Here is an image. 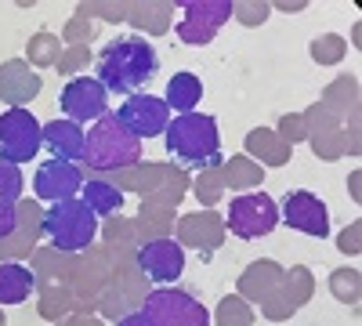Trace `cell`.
Segmentation results:
<instances>
[{
  "instance_id": "obj_12",
  "label": "cell",
  "mask_w": 362,
  "mask_h": 326,
  "mask_svg": "<svg viewBox=\"0 0 362 326\" xmlns=\"http://www.w3.org/2000/svg\"><path fill=\"white\" fill-rule=\"evenodd\" d=\"M300 120H305V138L315 145V156L341 160L348 153V134H344L341 120L329 116L322 105H312L308 112H300Z\"/></svg>"
},
{
  "instance_id": "obj_33",
  "label": "cell",
  "mask_w": 362,
  "mask_h": 326,
  "mask_svg": "<svg viewBox=\"0 0 362 326\" xmlns=\"http://www.w3.org/2000/svg\"><path fill=\"white\" fill-rule=\"evenodd\" d=\"M312 58H315L319 66H337L341 58H344V40L334 37V33L315 37V40H312Z\"/></svg>"
},
{
  "instance_id": "obj_10",
  "label": "cell",
  "mask_w": 362,
  "mask_h": 326,
  "mask_svg": "<svg viewBox=\"0 0 362 326\" xmlns=\"http://www.w3.org/2000/svg\"><path fill=\"white\" fill-rule=\"evenodd\" d=\"M105 102H109V91L95 76H76V80L66 83V91H62V112H66V120H73V124L102 120V116L109 112Z\"/></svg>"
},
{
  "instance_id": "obj_9",
  "label": "cell",
  "mask_w": 362,
  "mask_h": 326,
  "mask_svg": "<svg viewBox=\"0 0 362 326\" xmlns=\"http://www.w3.org/2000/svg\"><path fill=\"white\" fill-rule=\"evenodd\" d=\"M116 120L141 141V138H156V134L167 131V124H170V109H167L163 98H153V95H131L124 105H119Z\"/></svg>"
},
{
  "instance_id": "obj_23",
  "label": "cell",
  "mask_w": 362,
  "mask_h": 326,
  "mask_svg": "<svg viewBox=\"0 0 362 326\" xmlns=\"http://www.w3.org/2000/svg\"><path fill=\"white\" fill-rule=\"evenodd\" d=\"M247 153H250V160H261V167L264 163L268 167H279V163L290 160L293 145H286L276 131H250L247 134Z\"/></svg>"
},
{
  "instance_id": "obj_46",
  "label": "cell",
  "mask_w": 362,
  "mask_h": 326,
  "mask_svg": "<svg viewBox=\"0 0 362 326\" xmlns=\"http://www.w3.org/2000/svg\"><path fill=\"white\" fill-rule=\"evenodd\" d=\"M0 326H8V322H4V315H0Z\"/></svg>"
},
{
  "instance_id": "obj_39",
  "label": "cell",
  "mask_w": 362,
  "mask_h": 326,
  "mask_svg": "<svg viewBox=\"0 0 362 326\" xmlns=\"http://www.w3.org/2000/svg\"><path fill=\"white\" fill-rule=\"evenodd\" d=\"M279 138H283L286 145H293V141L305 138V120H300V112L283 116V120H279Z\"/></svg>"
},
{
  "instance_id": "obj_30",
  "label": "cell",
  "mask_w": 362,
  "mask_h": 326,
  "mask_svg": "<svg viewBox=\"0 0 362 326\" xmlns=\"http://www.w3.org/2000/svg\"><path fill=\"white\" fill-rule=\"evenodd\" d=\"M214 326H254V312L243 298H225L218 305V319Z\"/></svg>"
},
{
  "instance_id": "obj_43",
  "label": "cell",
  "mask_w": 362,
  "mask_h": 326,
  "mask_svg": "<svg viewBox=\"0 0 362 326\" xmlns=\"http://www.w3.org/2000/svg\"><path fill=\"white\" fill-rule=\"evenodd\" d=\"M272 8H279V11H300V8H305V0H283V4H272Z\"/></svg>"
},
{
  "instance_id": "obj_16",
  "label": "cell",
  "mask_w": 362,
  "mask_h": 326,
  "mask_svg": "<svg viewBox=\"0 0 362 326\" xmlns=\"http://www.w3.org/2000/svg\"><path fill=\"white\" fill-rule=\"evenodd\" d=\"M40 95V76L29 69V62L11 58L0 66V102H8L11 109H25Z\"/></svg>"
},
{
  "instance_id": "obj_7",
  "label": "cell",
  "mask_w": 362,
  "mask_h": 326,
  "mask_svg": "<svg viewBox=\"0 0 362 326\" xmlns=\"http://www.w3.org/2000/svg\"><path fill=\"white\" fill-rule=\"evenodd\" d=\"M225 225L232 228V235L239 240H261L272 228L279 225V211H276V199L264 196V192H250V196H239L228 206V218Z\"/></svg>"
},
{
  "instance_id": "obj_24",
  "label": "cell",
  "mask_w": 362,
  "mask_h": 326,
  "mask_svg": "<svg viewBox=\"0 0 362 326\" xmlns=\"http://www.w3.org/2000/svg\"><path fill=\"white\" fill-rule=\"evenodd\" d=\"M83 203L90 206L95 214H119L124 211V189L112 185V182H83Z\"/></svg>"
},
{
  "instance_id": "obj_19",
  "label": "cell",
  "mask_w": 362,
  "mask_h": 326,
  "mask_svg": "<svg viewBox=\"0 0 362 326\" xmlns=\"http://www.w3.org/2000/svg\"><path fill=\"white\" fill-rule=\"evenodd\" d=\"M83 127L73 124V120H54L44 127V145L54 153V160H66V163H76L83 160Z\"/></svg>"
},
{
  "instance_id": "obj_28",
  "label": "cell",
  "mask_w": 362,
  "mask_h": 326,
  "mask_svg": "<svg viewBox=\"0 0 362 326\" xmlns=\"http://www.w3.org/2000/svg\"><path fill=\"white\" fill-rule=\"evenodd\" d=\"M62 58V40L54 33H37L29 40V66H58Z\"/></svg>"
},
{
  "instance_id": "obj_37",
  "label": "cell",
  "mask_w": 362,
  "mask_h": 326,
  "mask_svg": "<svg viewBox=\"0 0 362 326\" xmlns=\"http://www.w3.org/2000/svg\"><path fill=\"white\" fill-rule=\"evenodd\" d=\"M73 47H80V44H90V18L83 15V11H76V18L66 25V33H62Z\"/></svg>"
},
{
  "instance_id": "obj_29",
  "label": "cell",
  "mask_w": 362,
  "mask_h": 326,
  "mask_svg": "<svg viewBox=\"0 0 362 326\" xmlns=\"http://www.w3.org/2000/svg\"><path fill=\"white\" fill-rule=\"evenodd\" d=\"M329 290H334V298L344 301V305H358V290H362V276L358 269H337L329 276Z\"/></svg>"
},
{
  "instance_id": "obj_41",
  "label": "cell",
  "mask_w": 362,
  "mask_h": 326,
  "mask_svg": "<svg viewBox=\"0 0 362 326\" xmlns=\"http://www.w3.org/2000/svg\"><path fill=\"white\" fill-rule=\"evenodd\" d=\"M358 232H362L358 221H351V228H344V235L337 240V247H341L344 254H358Z\"/></svg>"
},
{
  "instance_id": "obj_5",
  "label": "cell",
  "mask_w": 362,
  "mask_h": 326,
  "mask_svg": "<svg viewBox=\"0 0 362 326\" xmlns=\"http://www.w3.org/2000/svg\"><path fill=\"white\" fill-rule=\"evenodd\" d=\"M44 127L29 109H8L0 112V160L25 163L40 153Z\"/></svg>"
},
{
  "instance_id": "obj_36",
  "label": "cell",
  "mask_w": 362,
  "mask_h": 326,
  "mask_svg": "<svg viewBox=\"0 0 362 326\" xmlns=\"http://www.w3.org/2000/svg\"><path fill=\"white\" fill-rule=\"evenodd\" d=\"M268 11H272V4H257V0H250V4H232V15H235L239 22H247V25L264 22Z\"/></svg>"
},
{
  "instance_id": "obj_25",
  "label": "cell",
  "mask_w": 362,
  "mask_h": 326,
  "mask_svg": "<svg viewBox=\"0 0 362 326\" xmlns=\"http://www.w3.org/2000/svg\"><path fill=\"white\" fill-rule=\"evenodd\" d=\"M221 182L225 189H254L257 182H264V170L250 156H232L228 163H221Z\"/></svg>"
},
{
  "instance_id": "obj_18",
  "label": "cell",
  "mask_w": 362,
  "mask_h": 326,
  "mask_svg": "<svg viewBox=\"0 0 362 326\" xmlns=\"http://www.w3.org/2000/svg\"><path fill=\"white\" fill-rule=\"evenodd\" d=\"M221 235H225V221L214 211L189 214V218L177 221V243H185V247L214 250V247H221Z\"/></svg>"
},
{
  "instance_id": "obj_20",
  "label": "cell",
  "mask_w": 362,
  "mask_h": 326,
  "mask_svg": "<svg viewBox=\"0 0 362 326\" xmlns=\"http://www.w3.org/2000/svg\"><path fill=\"white\" fill-rule=\"evenodd\" d=\"M279 279H283V269L276 261H254L243 272V279H239V298L243 301H268L272 290L279 286Z\"/></svg>"
},
{
  "instance_id": "obj_32",
  "label": "cell",
  "mask_w": 362,
  "mask_h": 326,
  "mask_svg": "<svg viewBox=\"0 0 362 326\" xmlns=\"http://www.w3.org/2000/svg\"><path fill=\"white\" fill-rule=\"evenodd\" d=\"M192 192L199 196V203L203 206H214L218 203V196L225 192V182H221V170L218 167H206L199 177H196V185H192Z\"/></svg>"
},
{
  "instance_id": "obj_34",
  "label": "cell",
  "mask_w": 362,
  "mask_h": 326,
  "mask_svg": "<svg viewBox=\"0 0 362 326\" xmlns=\"http://www.w3.org/2000/svg\"><path fill=\"white\" fill-rule=\"evenodd\" d=\"M22 196V170L18 163L0 160V203H18Z\"/></svg>"
},
{
  "instance_id": "obj_22",
  "label": "cell",
  "mask_w": 362,
  "mask_h": 326,
  "mask_svg": "<svg viewBox=\"0 0 362 326\" xmlns=\"http://www.w3.org/2000/svg\"><path fill=\"white\" fill-rule=\"evenodd\" d=\"M203 98V80L196 73H174L167 83V109H174L177 116L196 112V102Z\"/></svg>"
},
{
  "instance_id": "obj_27",
  "label": "cell",
  "mask_w": 362,
  "mask_h": 326,
  "mask_svg": "<svg viewBox=\"0 0 362 326\" xmlns=\"http://www.w3.org/2000/svg\"><path fill=\"white\" fill-rule=\"evenodd\" d=\"M170 8H174V4H131L127 22L148 29V33H163V29H167V18H170Z\"/></svg>"
},
{
  "instance_id": "obj_6",
  "label": "cell",
  "mask_w": 362,
  "mask_h": 326,
  "mask_svg": "<svg viewBox=\"0 0 362 326\" xmlns=\"http://www.w3.org/2000/svg\"><path fill=\"white\" fill-rule=\"evenodd\" d=\"M141 315L148 326H210V312L185 290H153L145 293Z\"/></svg>"
},
{
  "instance_id": "obj_40",
  "label": "cell",
  "mask_w": 362,
  "mask_h": 326,
  "mask_svg": "<svg viewBox=\"0 0 362 326\" xmlns=\"http://www.w3.org/2000/svg\"><path fill=\"white\" fill-rule=\"evenodd\" d=\"M15 228H18V203H0V240H8Z\"/></svg>"
},
{
  "instance_id": "obj_3",
  "label": "cell",
  "mask_w": 362,
  "mask_h": 326,
  "mask_svg": "<svg viewBox=\"0 0 362 326\" xmlns=\"http://www.w3.org/2000/svg\"><path fill=\"white\" fill-rule=\"evenodd\" d=\"M141 160V141L116 120V112H105L83 138V163L90 170H127Z\"/></svg>"
},
{
  "instance_id": "obj_42",
  "label": "cell",
  "mask_w": 362,
  "mask_h": 326,
  "mask_svg": "<svg viewBox=\"0 0 362 326\" xmlns=\"http://www.w3.org/2000/svg\"><path fill=\"white\" fill-rule=\"evenodd\" d=\"M116 326H148V319H145L141 312H127V315L116 319Z\"/></svg>"
},
{
  "instance_id": "obj_38",
  "label": "cell",
  "mask_w": 362,
  "mask_h": 326,
  "mask_svg": "<svg viewBox=\"0 0 362 326\" xmlns=\"http://www.w3.org/2000/svg\"><path fill=\"white\" fill-rule=\"evenodd\" d=\"M80 11L90 18V15H98V18H112V22H119V18H127V11H131V4H80Z\"/></svg>"
},
{
  "instance_id": "obj_13",
  "label": "cell",
  "mask_w": 362,
  "mask_h": 326,
  "mask_svg": "<svg viewBox=\"0 0 362 326\" xmlns=\"http://www.w3.org/2000/svg\"><path fill=\"white\" fill-rule=\"evenodd\" d=\"M80 189H83V174H80L76 163H66V160H47V163H40V170H37V177H33L37 199H51V203L76 199Z\"/></svg>"
},
{
  "instance_id": "obj_45",
  "label": "cell",
  "mask_w": 362,
  "mask_h": 326,
  "mask_svg": "<svg viewBox=\"0 0 362 326\" xmlns=\"http://www.w3.org/2000/svg\"><path fill=\"white\" fill-rule=\"evenodd\" d=\"M348 182H351V196H355V199H358V196H362V192H358V182H362V174H358V170H355V174H351V177H348Z\"/></svg>"
},
{
  "instance_id": "obj_35",
  "label": "cell",
  "mask_w": 362,
  "mask_h": 326,
  "mask_svg": "<svg viewBox=\"0 0 362 326\" xmlns=\"http://www.w3.org/2000/svg\"><path fill=\"white\" fill-rule=\"evenodd\" d=\"M90 62V47L87 44H80V47H69V51H62V58H58V73H76V69H83Z\"/></svg>"
},
{
  "instance_id": "obj_2",
  "label": "cell",
  "mask_w": 362,
  "mask_h": 326,
  "mask_svg": "<svg viewBox=\"0 0 362 326\" xmlns=\"http://www.w3.org/2000/svg\"><path fill=\"white\" fill-rule=\"evenodd\" d=\"M167 153H174L181 163L189 167H221V134L218 124L203 112H185V116H174L167 124Z\"/></svg>"
},
{
  "instance_id": "obj_4",
  "label": "cell",
  "mask_w": 362,
  "mask_h": 326,
  "mask_svg": "<svg viewBox=\"0 0 362 326\" xmlns=\"http://www.w3.org/2000/svg\"><path fill=\"white\" fill-rule=\"evenodd\" d=\"M40 235L58 254L87 250L98 235V214L90 211L83 199H62V203H54L51 211H44Z\"/></svg>"
},
{
  "instance_id": "obj_11",
  "label": "cell",
  "mask_w": 362,
  "mask_h": 326,
  "mask_svg": "<svg viewBox=\"0 0 362 326\" xmlns=\"http://www.w3.org/2000/svg\"><path fill=\"white\" fill-rule=\"evenodd\" d=\"M138 272L148 276L153 283H174L181 272H185V250H181L177 240L160 235V240L145 243L138 250Z\"/></svg>"
},
{
  "instance_id": "obj_21",
  "label": "cell",
  "mask_w": 362,
  "mask_h": 326,
  "mask_svg": "<svg viewBox=\"0 0 362 326\" xmlns=\"http://www.w3.org/2000/svg\"><path fill=\"white\" fill-rule=\"evenodd\" d=\"M37 286V272L25 269L18 261H4L0 264V305H22Z\"/></svg>"
},
{
  "instance_id": "obj_44",
  "label": "cell",
  "mask_w": 362,
  "mask_h": 326,
  "mask_svg": "<svg viewBox=\"0 0 362 326\" xmlns=\"http://www.w3.org/2000/svg\"><path fill=\"white\" fill-rule=\"evenodd\" d=\"M58 326H102V319H69V322H58Z\"/></svg>"
},
{
  "instance_id": "obj_31",
  "label": "cell",
  "mask_w": 362,
  "mask_h": 326,
  "mask_svg": "<svg viewBox=\"0 0 362 326\" xmlns=\"http://www.w3.org/2000/svg\"><path fill=\"white\" fill-rule=\"evenodd\" d=\"M76 301V293L69 286H47L44 290V301H40V315L44 319H58V315H66Z\"/></svg>"
},
{
  "instance_id": "obj_14",
  "label": "cell",
  "mask_w": 362,
  "mask_h": 326,
  "mask_svg": "<svg viewBox=\"0 0 362 326\" xmlns=\"http://www.w3.org/2000/svg\"><path fill=\"white\" fill-rule=\"evenodd\" d=\"M283 221L297 232H305V235H322L329 232V211H326V203L315 196V192H305V189H297L283 199Z\"/></svg>"
},
{
  "instance_id": "obj_1",
  "label": "cell",
  "mask_w": 362,
  "mask_h": 326,
  "mask_svg": "<svg viewBox=\"0 0 362 326\" xmlns=\"http://www.w3.org/2000/svg\"><path fill=\"white\" fill-rule=\"evenodd\" d=\"M156 69H160L156 47L145 37H124L102 47L95 80L112 95H134L156 76Z\"/></svg>"
},
{
  "instance_id": "obj_8",
  "label": "cell",
  "mask_w": 362,
  "mask_h": 326,
  "mask_svg": "<svg viewBox=\"0 0 362 326\" xmlns=\"http://www.w3.org/2000/svg\"><path fill=\"white\" fill-rule=\"evenodd\" d=\"M185 18L177 25L181 44H210L214 33L232 18V0H185Z\"/></svg>"
},
{
  "instance_id": "obj_26",
  "label": "cell",
  "mask_w": 362,
  "mask_h": 326,
  "mask_svg": "<svg viewBox=\"0 0 362 326\" xmlns=\"http://www.w3.org/2000/svg\"><path fill=\"white\" fill-rule=\"evenodd\" d=\"M355 91H358V83L355 80H337L334 87H329V91H326V98L319 102L329 116H337V120H344V116H348V109H355Z\"/></svg>"
},
{
  "instance_id": "obj_15",
  "label": "cell",
  "mask_w": 362,
  "mask_h": 326,
  "mask_svg": "<svg viewBox=\"0 0 362 326\" xmlns=\"http://www.w3.org/2000/svg\"><path fill=\"white\" fill-rule=\"evenodd\" d=\"M308 298H312V272L308 269H290V272H283L279 286L272 290V298L261 301V308H264L268 319H290Z\"/></svg>"
},
{
  "instance_id": "obj_17",
  "label": "cell",
  "mask_w": 362,
  "mask_h": 326,
  "mask_svg": "<svg viewBox=\"0 0 362 326\" xmlns=\"http://www.w3.org/2000/svg\"><path fill=\"white\" fill-rule=\"evenodd\" d=\"M40 221H44L40 206H37L33 199H18V228L8 235V240H0V257L15 261V257H22V254L33 250L37 235H40Z\"/></svg>"
}]
</instances>
